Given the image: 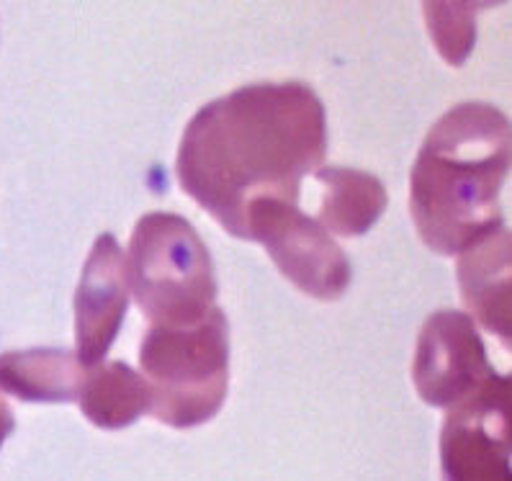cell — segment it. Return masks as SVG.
Listing matches in <instances>:
<instances>
[{
  "instance_id": "2",
  "label": "cell",
  "mask_w": 512,
  "mask_h": 481,
  "mask_svg": "<svg viewBox=\"0 0 512 481\" xmlns=\"http://www.w3.org/2000/svg\"><path fill=\"white\" fill-rule=\"evenodd\" d=\"M510 168V121L482 101L453 106L420 147L410 178L412 222L440 255H461L505 227L500 191Z\"/></svg>"
},
{
  "instance_id": "11",
  "label": "cell",
  "mask_w": 512,
  "mask_h": 481,
  "mask_svg": "<svg viewBox=\"0 0 512 481\" xmlns=\"http://www.w3.org/2000/svg\"><path fill=\"white\" fill-rule=\"evenodd\" d=\"M322 186L320 217L317 224L327 235L358 237L374 227L386 209V191L376 175L356 168H330L322 165L314 173Z\"/></svg>"
},
{
  "instance_id": "14",
  "label": "cell",
  "mask_w": 512,
  "mask_h": 481,
  "mask_svg": "<svg viewBox=\"0 0 512 481\" xmlns=\"http://www.w3.org/2000/svg\"><path fill=\"white\" fill-rule=\"evenodd\" d=\"M13 425H16V422H13L11 407H8V404L0 399V445H3V440L8 438V433L13 430Z\"/></svg>"
},
{
  "instance_id": "13",
  "label": "cell",
  "mask_w": 512,
  "mask_h": 481,
  "mask_svg": "<svg viewBox=\"0 0 512 481\" xmlns=\"http://www.w3.org/2000/svg\"><path fill=\"white\" fill-rule=\"evenodd\" d=\"M479 6H464V3H428L425 19L435 39V47L451 65H464L466 57L474 47V13Z\"/></svg>"
},
{
  "instance_id": "9",
  "label": "cell",
  "mask_w": 512,
  "mask_h": 481,
  "mask_svg": "<svg viewBox=\"0 0 512 481\" xmlns=\"http://www.w3.org/2000/svg\"><path fill=\"white\" fill-rule=\"evenodd\" d=\"M458 286L471 314L510 345V235L505 227L461 253Z\"/></svg>"
},
{
  "instance_id": "10",
  "label": "cell",
  "mask_w": 512,
  "mask_h": 481,
  "mask_svg": "<svg viewBox=\"0 0 512 481\" xmlns=\"http://www.w3.org/2000/svg\"><path fill=\"white\" fill-rule=\"evenodd\" d=\"M88 368L70 350L39 348L0 355V391L24 402H73Z\"/></svg>"
},
{
  "instance_id": "1",
  "label": "cell",
  "mask_w": 512,
  "mask_h": 481,
  "mask_svg": "<svg viewBox=\"0 0 512 481\" xmlns=\"http://www.w3.org/2000/svg\"><path fill=\"white\" fill-rule=\"evenodd\" d=\"M327 155L320 96L299 83H253L206 103L186 127L175 160L183 191L229 235L245 240L258 199L299 204V188Z\"/></svg>"
},
{
  "instance_id": "4",
  "label": "cell",
  "mask_w": 512,
  "mask_h": 481,
  "mask_svg": "<svg viewBox=\"0 0 512 481\" xmlns=\"http://www.w3.org/2000/svg\"><path fill=\"white\" fill-rule=\"evenodd\" d=\"M127 289L150 325H196L217 307L214 263L191 222L170 211L139 219L124 260Z\"/></svg>"
},
{
  "instance_id": "3",
  "label": "cell",
  "mask_w": 512,
  "mask_h": 481,
  "mask_svg": "<svg viewBox=\"0 0 512 481\" xmlns=\"http://www.w3.org/2000/svg\"><path fill=\"white\" fill-rule=\"evenodd\" d=\"M150 386V415L170 427H196L222 409L229 384V322L219 307L186 327L150 325L139 348Z\"/></svg>"
},
{
  "instance_id": "8",
  "label": "cell",
  "mask_w": 512,
  "mask_h": 481,
  "mask_svg": "<svg viewBox=\"0 0 512 481\" xmlns=\"http://www.w3.org/2000/svg\"><path fill=\"white\" fill-rule=\"evenodd\" d=\"M124 253L114 235H101L85 260L75 291V343L78 361L93 368L106 358L127 314Z\"/></svg>"
},
{
  "instance_id": "5",
  "label": "cell",
  "mask_w": 512,
  "mask_h": 481,
  "mask_svg": "<svg viewBox=\"0 0 512 481\" xmlns=\"http://www.w3.org/2000/svg\"><path fill=\"white\" fill-rule=\"evenodd\" d=\"M245 240L266 247L276 268L296 289L320 301H335L350 286V263L317 219L296 204L258 199L245 214Z\"/></svg>"
},
{
  "instance_id": "7",
  "label": "cell",
  "mask_w": 512,
  "mask_h": 481,
  "mask_svg": "<svg viewBox=\"0 0 512 481\" xmlns=\"http://www.w3.org/2000/svg\"><path fill=\"white\" fill-rule=\"evenodd\" d=\"M443 481H510V379L448 409L440 435Z\"/></svg>"
},
{
  "instance_id": "6",
  "label": "cell",
  "mask_w": 512,
  "mask_h": 481,
  "mask_svg": "<svg viewBox=\"0 0 512 481\" xmlns=\"http://www.w3.org/2000/svg\"><path fill=\"white\" fill-rule=\"evenodd\" d=\"M494 371L474 319L456 309H440L422 325L417 337L412 381L422 402L456 407L492 384Z\"/></svg>"
},
{
  "instance_id": "12",
  "label": "cell",
  "mask_w": 512,
  "mask_h": 481,
  "mask_svg": "<svg viewBox=\"0 0 512 481\" xmlns=\"http://www.w3.org/2000/svg\"><path fill=\"white\" fill-rule=\"evenodd\" d=\"M78 402L93 425L121 430L150 412V386L132 366L111 361L88 368Z\"/></svg>"
}]
</instances>
